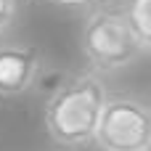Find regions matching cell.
<instances>
[{
	"label": "cell",
	"instance_id": "6da1fadb",
	"mask_svg": "<svg viewBox=\"0 0 151 151\" xmlns=\"http://www.w3.org/2000/svg\"><path fill=\"white\" fill-rule=\"evenodd\" d=\"M106 98L109 88L98 72L85 69L66 77L61 85L53 88L42 109V125L48 138L69 151L93 146Z\"/></svg>",
	"mask_w": 151,
	"mask_h": 151
},
{
	"label": "cell",
	"instance_id": "7a4b0ae2",
	"mask_svg": "<svg viewBox=\"0 0 151 151\" xmlns=\"http://www.w3.org/2000/svg\"><path fill=\"white\" fill-rule=\"evenodd\" d=\"M80 50L88 66L98 74L125 72L143 56H149L130 21L125 0H101L90 11H85Z\"/></svg>",
	"mask_w": 151,
	"mask_h": 151
},
{
	"label": "cell",
	"instance_id": "3957f363",
	"mask_svg": "<svg viewBox=\"0 0 151 151\" xmlns=\"http://www.w3.org/2000/svg\"><path fill=\"white\" fill-rule=\"evenodd\" d=\"M93 143L101 151H151V106L135 96L109 93Z\"/></svg>",
	"mask_w": 151,
	"mask_h": 151
},
{
	"label": "cell",
	"instance_id": "277c9868",
	"mask_svg": "<svg viewBox=\"0 0 151 151\" xmlns=\"http://www.w3.org/2000/svg\"><path fill=\"white\" fill-rule=\"evenodd\" d=\"M42 72L40 53L32 45L0 42V98L27 96Z\"/></svg>",
	"mask_w": 151,
	"mask_h": 151
},
{
	"label": "cell",
	"instance_id": "5b68a950",
	"mask_svg": "<svg viewBox=\"0 0 151 151\" xmlns=\"http://www.w3.org/2000/svg\"><path fill=\"white\" fill-rule=\"evenodd\" d=\"M125 8L130 13V21L146 48V53L151 56V0H125Z\"/></svg>",
	"mask_w": 151,
	"mask_h": 151
},
{
	"label": "cell",
	"instance_id": "8992f818",
	"mask_svg": "<svg viewBox=\"0 0 151 151\" xmlns=\"http://www.w3.org/2000/svg\"><path fill=\"white\" fill-rule=\"evenodd\" d=\"M16 16H19V0H0V40L11 32Z\"/></svg>",
	"mask_w": 151,
	"mask_h": 151
},
{
	"label": "cell",
	"instance_id": "52a82bcc",
	"mask_svg": "<svg viewBox=\"0 0 151 151\" xmlns=\"http://www.w3.org/2000/svg\"><path fill=\"white\" fill-rule=\"evenodd\" d=\"M48 5H56V8H64V11H90L96 3H101V0H45Z\"/></svg>",
	"mask_w": 151,
	"mask_h": 151
}]
</instances>
